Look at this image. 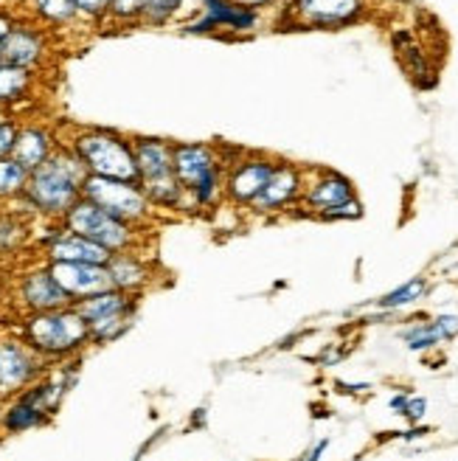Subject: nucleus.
<instances>
[{
  "label": "nucleus",
  "mask_w": 458,
  "mask_h": 461,
  "mask_svg": "<svg viewBox=\"0 0 458 461\" xmlns=\"http://www.w3.org/2000/svg\"><path fill=\"white\" fill-rule=\"evenodd\" d=\"M76 312L90 324H99L104 318H112V315H124V312H135L139 310V295H130V293H121L116 287H110L104 293H96L90 298H82V302L74 304Z\"/></svg>",
  "instance_id": "19"
},
{
  "label": "nucleus",
  "mask_w": 458,
  "mask_h": 461,
  "mask_svg": "<svg viewBox=\"0 0 458 461\" xmlns=\"http://www.w3.org/2000/svg\"><path fill=\"white\" fill-rule=\"evenodd\" d=\"M172 147L175 144L164 141V138H132V152H135V164H139L141 183L175 172Z\"/></svg>",
  "instance_id": "20"
},
{
  "label": "nucleus",
  "mask_w": 458,
  "mask_h": 461,
  "mask_svg": "<svg viewBox=\"0 0 458 461\" xmlns=\"http://www.w3.org/2000/svg\"><path fill=\"white\" fill-rule=\"evenodd\" d=\"M135 321V312H124V315H112V318H104L99 324H90V343H110L121 338Z\"/></svg>",
  "instance_id": "28"
},
{
  "label": "nucleus",
  "mask_w": 458,
  "mask_h": 461,
  "mask_svg": "<svg viewBox=\"0 0 458 461\" xmlns=\"http://www.w3.org/2000/svg\"><path fill=\"white\" fill-rule=\"evenodd\" d=\"M425 295H427V279H410L402 287H397L388 295H382L380 302H377V307L380 310H402V307H410V304L422 302Z\"/></svg>",
  "instance_id": "27"
},
{
  "label": "nucleus",
  "mask_w": 458,
  "mask_h": 461,
  "mask_svg": "<svg viewBox=\"0 0 458 461\" xmlns=\"http://www.w3.org/2000/svg\"><path fill=\"white\" fill-rule=\"evenodd\" d=\"M304 183H307V172L301 167L290 164V160H279L270 180L265 183V189L247 205V212L256 217H267V214H282L295 209L304 194Z\"/></svg>",
  "instance_id": "9"
},
{
  "label": "nucleus",
  "mask_w": 458,
  "mask_h": 461,
  "mask_svg": "<svg viewBox=\"0 0 458 461\" xmlns=\"http://www.w3.org/2000/svg\"><path fill=\"white\" fill-rule=\"evenodd\" d=\"M17 26V20L9 14V12H0V42H4L9 37V32Z\"/></svg>",
  "instance_id": "37"
},
{
  "label": "nucleus",
  "mask_w": 458,
  "mask_h": 461,
  "mask_svg": "<svg viewBox=\"0 0 458 461\" xmlns=\"http://www.w3.org/2000/svg\"><path fill=\"white\" fill-rule=\"evenodd\" d=\"M349 200H355L352 180L337 175V172L320 169V172H315V177H307L304 194H301L295 209H301L299 214H310V217L324 220L332 209H337V205L349 203Z\"/></svg>",
  "instance_id": "11"
},
{
  "label": "nucleus",
  "mask_w": 458,
  "mask_h": 461,
  "mask_svg": "<svg viewBox=\"0 0 458 461\" xmlns=\"http://www.w3.org/2000/svg\"><path fill=\"white\" fill-rule=\"evenodd\" d=\"M259 23H262L259 12L234 6L231 0H200V17L192 20L183 32L186 34H211L220 29H231L237 34H247V32H256Z\"/></svg>",
  "instance_id": "13"
},
{
  "label": "nucleus",
  "mask_w": 458,
  "mask_h": 461,
  "mask_svg": "<svg viewBox=\"0 0 458 461\" xmlns=\"http://www.w3.org/2000/svg\"><path fill=\"white\" fill-rule=\"evenodd\" d=\"M57 149V141H54V132L45 130L40 124H26L20 127L17 132V144H14V152L12 158L17 164H22L29 172H34L37 167H42L45 160H49Z\"/></svg>",
  "instance_id": "18"
},
{
  "label": "nucleus",
  "mask_w": 458,
  "mask_h": 461,
  "mask_svg": "<svg viewBox=\"0 0 458 461\" xmlns=\"http://www.w3.org/2000/svg\"><path fill=\"white\" fill-rule=\"evenodd\" d=\"M455 335H458V315H439V318L427 321V324H414L410 330L402 332L410 352L433 349V346H439L445 340H453Z\"/></svg>",
  "instance_id": "22"
},
{
  "label": "nucleus",
  "mask_w": 458,
  "mask_h": 461,
  "mask_svg": "<svg viewBox=\"0 0 458 461\" xmlns=\"http://www.w3.org/2000/svg\"><path fill=\"white\" fill-rule=\"evenodd\" d=\"M17 132H20V124L14 119L0 122V158H12L14 144H17Z\"/></svg>",
  "instance_id": "32"
},
{
  "label": "nucleus",
  "mask_w": 458,
  "mask_h": 461,
  "mask_svg": "<svg viewBox=\"0 0 458 461\" xmlns=\"http://www.w3.org/2000/svg\"><path fill=\"white\" fill-rule=\"evenodd\" d=\"M365 12L363 0H292L287 17L307 29H340Z\"/></svg>",
  "instance_id": "10"
},
{
  "label": "nucleus",
  "mask_w": 458,
  "mask_h": 461,
  "mask_svg": "<svg viewBox=\"0 0 458 461\" xmlns=\"http://www.w3.org/2000/svg\"><path fill=\"white\" fill-rule=\"evenodd\" d=\"M183 6V0H147V12H144V23H152V26H164L169 23Z\"/></svg>",
  "instance_id": "30"
},
{
  "label": "nucleus",
  "mask_w": 458,
  "mask_h": 461,
  "mask_svg": "<svg viewBox=\"0 0 458 461\" xmlns=\"http://www.w3.org/2000/svg\"><path fill=\"white\" fill-rule=\"evenodd\" d=\"M45 57V34L31 23H17L9 37L0 42V62L34 71Z\"/></svg>",
  "instance_id": "16"
},
{
  "label": "nucleus",
  "mask_w": 458,
  "mask_h": 461,
  "mask_svg": "<svg viewBox=\"0 0 458 461\" xmlns=\"http://www.w3.org/2000/svg\"><path fill=\"white\" fill-rule=\"evenodd\" d=\"M0 12H4V0H0Z\"/></svg>",
  "instance_id": "41"
},
{
  "label": "nucleus",
  "mask_w": 458,
  "mask_h": 461,
  "mask_svg": "<svg viewBox=\"0 0 458 461\" xmlns=\"http://www.w3.org/2000/svg\"><path fill=\"white\" fill-rule=\"evenodd\" d=\"M82 197L96 203L99 209L112 214L121 222L130 225H144L152 217V203L144 194L141 183H127L116 177H99V175H87L82 183Z\"/></svg>",
  "instance_id": "6"
},
{
  "label": "nucleus",
  "mask_w": 458,
  "mask_h": 461,
  "mask_svg": "<svg viewBox=\"0 0 458 461\" xmlns=\"http://www.w3.org/2000/svg\"><path fill=\"white\" fill-rule=\"evenodd\" d=\"M144 194L149 197L152 209H183V203L189 200L186 189L180 186L177 175H164V177H155V180H144L141 183Z\"/></svg>",
  "instance_id": "23"
},
{
  "label": "nucleus",
  "mask_w": 458,
  "mask_h": 461,
  "mask_svg": "<svg viewBox=\"0 0 458 461\" xmlns=\"http://www.w3.org/2000/svg\"><path fill=\"white\" fill-rule=\"evenodd\" d=\"M31 85H34L31 71H26V68H17V65L0 62V107L26 99Z\"/></svg>",
  "instance_id": "24"
},
{
  "label": "nucleus",
  "mask_w": 458,
  "mask_h": 461,
  "mask_svg": "<svg viewBox=\"0 0 458 461\" xmlns=\"http://www.w3.org/2000/svg\"><path fill=\"white\" fill-rule=\"evenodd\" d=\"M327 447H329V439H320V442L307 453V458H304V461H320V456L327 453Z\"/></svg>",
  "instance_id": "38"
},
{
  "label": "nucleus",
  "mask_w": 458,
  "mask_h": 461,
  "mask_svg": "<svg viewBox=\"0 0 458 461\" xmlns=\"http://www.w3.org/2000/svg\"><path fill=\"white\" fill-rule=\"evenodd\" d=\"M22 4H29V0H22Z\"/></svg>",
  "instance_id": "42"
},
{
  "label": "nucleus",
  "mask_w": 458,
  "mask_h": 461,
  "mask_svg": "<svg viewBox=\"0 0 458 461\" xmlns=\"http://www.w3.org/2000/svg\"><path fill=\"white\" fill-rule=\"evenodd\" d=\"M20 338L45 360H65L90 343L87 321L76 307H62L51 312H34L22 318Z\"/></svg>",
  "instance_id": "2"
},
{
  "label": "nucleus",
  "mask_w": 458,
  "mask_h": 461,
  "mask_svg": "<svg viewBox=\"0 0 458 461\" xmlns=\"http://www.w3.org/2000/svg\"><path fill=\"white\" fill-rule=\"evenodd\" d=\"M87 169L71 147H57L54 155L29 175L26 194L20 200L29 205L31 214L62 220L82 200V183Z\"/></svg>",
  "instance_id": "1"
},
{
  "label": "nucleus",
  "mask_w": 458,
  "mask_h": 461,
  "mask_svg": "<svg viewBox=\"0 0 458 461\" xmlns=\"http://www.w3.org/2000/svg\"><path fill=\"white\" fill-rule=\"evenodd\" d=\"M425 411H427V402H425L422 397H410L408 405H405V413H402V417H408L410 422H419V420L425 417Z\"/></svg>",
  "instance_id": "35"
},
{
  "label": "nucleus",
  "mask_w": 458,
  "mask_h": 461,
  "mask_svg": "<svg viewBox=\"0 0 458 461\" xmlns=\"http://www.w3.org/2000/svg\"><path fill=\"white\" fill-rule=\"evenodd\" d=\"M279 160L262 155V152H242L237 160L225 167V200L247 209L256 200V194L265 189L273 169Z\"/></svg>",
  "instance_id": "8"
},
{
  "label": "nucleus",
  "mask_w": 458,
  "mask_h": 461,
  "mask_svg": "<svg viewBox=\"0 0 458 461\" xmlns=\"http://www.w3.org/2000/svg\"><path fill=\"white\" fill-rule=\"evenodd\" d=\"M45 372L40 357L22 338H0V402L20 397Z\"/></svg>",
  "instance_id": "7"
},
{
  "label": "nucleus",
  "mask_w": 458,
  "mask_h": 461,
  "mask_svg": "<svg viewBox=\"0 0 458 461\" xmlns=\"http://www.w3.org/2000/svg\"><path fill=\"white\" fill-rule=\"evenodd\" d=\"M357 217H363V205H360V200L355 197V200H349V203L337 205V209H332L324 220H357Z\"/></svg>",
  "instance_id": "34"
},
{
  "label": "nucleus",
  "mask_w": 458,
  "mask_h": 461,
  "mask_svg": "<svg viewBox=\"0 0 458 461\" xmlns=\"http://www.w3.org/2000/svg\"><path fill=\"white\" fill-rule=\"evenodd\" d=\"M234 6H242V9H254V12H259V9H265V6H276V4H282V0H231Z\"/></svg>",
  "instance_id": "36"
},
{
  "label": "nucleus",
  "mask_w": 458,
  "mask_h": 461,
  "mask_svg": "<svg viewBox=\"0 0 458 461\" xmlns=\"http://www.w3.org/2000/svg\"><path fill=\"white\" fill-rule=\"evenodd\" d=\"M107 273H110L112 287L121 293H130V295H139L152 279V270H149L147 259L139 257V250L112 253V259L107 262Z\"/></svg>",
  "instance_id": "17"
},
{
  "label": "nucleus",
  "mask_w": 458,
  "mask_h": 461,
  "mask_svg": "<svg viewBox=\"0 0 458 461\" xmlns=\"http://www.w3.org/2000/svg\"><path fill=\"white\" fill-rule=\"evenodd\" d=\"M62 225L67 230H74V234L107 248L110 253L135 250V245H139V228L116 220L104 209H99L96 203H90L85 197L62 217Z\"/></svg>",
  "instance_id": "5"
},
{
  "label": "nucleus",
  "mask_w": 458,
  "mask_h": 461,
  "mask_svg": "<svg viewBox=\"0 0 458 461\" xmlns=\"http://www.w3.org/2000/svg\"><path fill=\"white\" fill-rule=\"evenodd\" d=\"M172 164L189 203L197 209H211L225 197V160L211 144H175Z\"/></svg>",
  "instance_id": "3"
},
{
  "label": "nucleus",
  "mask_w": 458,
  "mask_h": 461,
  "mask_svg": "<svg viewBox=\"0 0 458 461\" xmlns=\"http://www.w3.org/2000/svg\"><path fill=\"white\" fill-rule=\"evenodd\" d=\"M67 147L79 155L87 175L141 183L139 164H135V152H132V141H127V138H121L119 132L82 130L74 135V141Z\"/></svg>",
  "instance_id": "4"
},
{
  "label": "nucleus",
  "mask_w": 458,
  "mask_h": 461,
  "mask_svg": "<svg viewBox=\"0 0 458 461\" xmlns=\"http://www.w3.org/2000/svg\"><path fill=\"white\" fill-rule=\"evenodd\" d=\"M26 237L20 220L14 214H4L0 217V253H9L20 245V240Z\"/></svg>",
  "instance_id": "31"
},
{
  "label": "nucleus",
  "mask_w": 458,
  "mask_h": 461,
  "mask_svg": "<svg viewBox=\"0 0 458 461\" xmlns=\"http://www.w3.org/2000/svg\"><path fill=\"white\" fill-rule=\"evenodd\" d=\"M147 0H110L107 20L112 23H139L144 20Z\"/></svg>",
  "instance_id": "29"
},
{
  "label": "nucleus",
  "mask_w": 458,
  "mask_h": 461,
  "mask_svg": "<svg viewBox=\"0 0 458 461\" xmlns=\"http://www.w3.org/2000/svg\"><path fill=\"white\" fill-rule=\"evenodd\" d=\"M31 14L49 26H67L79 17L76 0H29Z\"/></svg>",
  "instance_id": "25"
},
{
  "label": "nucleus",
  "mask_w": 458,
  "mask_h": 461,
  "mask_svg": "<svg viewBox=\"0 0 458 461\" xmlns=\"http://www.w3.org/2000/svg\"><path fill=\"white\" fill-rule=\"evenodd\" d=\"M49 270L57 285L74 298V304L82 298L104 293L112 287L107 265H82V262H49Z\"/></svg>",
  "instance_id": "14"
},
{
  "label": "nucleus",
  "mask_w": 458,
  "mask_h": 461,
  "mask_svg": "<svg viewBox=\"0 0 458 461\" xmlns=\"http://www.w3.org/2000/svg\"><path fill=\"white\" fill-rule=\"evenodd\" d=\"M62 222V220H59ZM45 245V259L49 262H82V265H107L112 259V253L96 242H90L74 230H67L59 225V230L42 242Z\"/></svg>",
  "instance_id": "15"
},
{
  "label": "nucleus",
  "mask_w": 458,
  "mask_h": 461,
  "mask_svg": "<svg viewBox=\"0 0 458 461\" xmlns=\"http://www.w3.org/2000/svg\"><path fill=\"white\" fill-rule=\"evenodd\" d=\"M51 420V413L45 411L34 397L31 391L26 388L20 397H14L6 411H4V420H0V425H4L6 433H22V430H31V428H40Z\"/></svg>",
  "instance_id": "21"
},
{
  "label": "nucleus",
  "mask_w": 458,
  "mask_h": 461,
  "mask_svg": "<svg viewBox=\"0 0 458 461\" xmlns=\"http://www.w3.org/2000/svg\"><path fill=\"white\" fill-rule=\"evenodd\" d=\"M17 302H20V307H22V312H26V315L74 307V298L57 285V279L51 276L49 265L20 276V282H17Z\"/></svg>",
  "instance_id": "12"
},
{
  "label": "nucleus",
  "mask_w": 458,
  "mask_h": 461,
  "mask_svg": "<svg viewBox=\"0 0 458 461\" xmlns=\"http://www.w3.org/2000/svg\"><path fill=\"white\" fill-rule=\"evenodd\" d=\"M408 394H397V397H391V411H397V413H405V405H408Z\"/></svg>",
  "instance_id": "39"
},
{
  "label": "nucleus",
  "mask_w": 458,
  "mask_h": 461,
  "mask_svg": "<svg viewBox=\"0 0 458 461\" xmlns=\"http://www.w3.org/2000/svg\"><path fill=\"white\" fill-rule=\"evenodd\" d=\"M0 122H6V113H4V107H0Z\"/></svg>",
  "instance_id": "40"
},
{
  "label": "nucleus",
  "mask_w": 458,
  "mask_h": 461,
  "mask_svg": "<svg viewBox=\"0 0 458 461\" xmlns=\"http://www.w3.org/2000/svg\"><path fill=\"white\" fill-rule=\"evenodd\" d=\"M79 14L90 17V20H102L110 12V0H76Z\"/></svg>",
  "instance_id": "33"
},
{
  "label": "nucleus",
  "mask_w": 458,
  "mask_h": 461,
  "mask_svg": "<svg viewBox=\"0 0 458 461\" xmlns=\"http://www.w3.org/2000/svg\"><path fill=\"white\" fill-rule=\"evenodd\" d=\"M29 169L14 158H0V200H20L26 194Z\"/></svg>",
  "instance_id": "26"
}]
</instances>
